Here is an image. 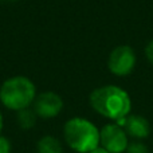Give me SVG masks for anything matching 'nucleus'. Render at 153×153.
I'll return each mask as SVG.
<instances>
[{"mask_svg": "<svg viewBox=\"0 0 153 153\" xmlns=\"http://www.w3.org/2000/svg\"><path fill=\"white\" fill-rule=\"evenodd\" d=\"M89 102L95 113L113 122L125 118L132 110L130 95L117 85H105L94 89L89 97Z\"/></svg>", "mask_w": 153, "mask_h": 153, "instance_id": "1", "label": "nucleus"}, {"mask_svg": "<svg viewBox=\"0 0 153 153\" xmlns=\"http://www.w3.org/2000/svg\"><path fill=\"white\" fill-rule=\"evenodd\" d=\"M36 98L34 82L24 75H16L5 79L0 86V102L10 110L19 111L31 108Z\"/></svg>", "mask_w": 153, "mask_h": 153, "instance_id": "2", "label": "nucleus"}, {"mask_svg": "<svg viewBox=\"0 0 153 153\" xmlns=\"http://www.w3.org/2000/svg\"><path fill=\"white\" fill-rule=\"evenodd\" d=\"M63 137L69 148L78 153H89L100 146V130L83 117H73L65 124Z\"/></svg>", "mask_w": 153, "mask_h": 153, "instance_id": "3", "label": "nucleus"}, {"mask_svg": "<svg viewBox=\"0 0 153 153\" xmlns=\"http://www.w3.org/2000/svg\"><path fill=\"white\" fill-rule=\"evenodd\" d=\"M129 144V136L121 125L110 122L100 129V146L109 153H125Z\"/></svg>", "mask_w": 153, "mask_h": 153, "instance_id": "4", "label": "nucleus"}, {"mask_svg": "<svg viewBox=\"0 0 153 153\" xmlns=\"http://www.w3.org/2000/svg\"><path fill=\"white\" fill-rule=\"evenodd\" d=\"M136 53L130 46L121 45L113 48L108 59V69L111 74L118 76H126L136 67Z\"/></svg>", "mask_w": 153, "mask_h": 153, "instance_id": "5", "label": "nucleus"}, {"mask_svg": "<svg viewBox=\"0 0 153 153\" xmlns=\"http://www.w3.org/2000/svg\"><path fill=\"white\" fill-rule=\"evenodd\" d=\"M34 111L38 117L50 120L56 117L63 109V100L59 94L54 91H45L36 95L34 101Z\"/></svg>", "mask_w": 153, "mask_h": 153, "instance_id": "6", "label": "nucleus"}, {"mask_svg": "<svg viewBox=\"0 0 153 153\" xmlns=\"http://www.w3.org/2000/svg\"><path fill=\"white\" fill-rule=\"evenodd\" d=\"M117 124L124 128V130L129 137H133L136 140L146 138L151 133L149 121L145 117L138 116V114H128L125 118L120 120Z\"/></svg>", "mask_w": 153, "mask_h": 153, "instance_id": "7", "label": "nucleus"}, {"mask_svg": "<svg viewBox=\"0 0 153 153\" xmlns=\"http://www.w3.org/2000/svg\"><path fill=\"white\" fill-rule=\"evenodd\" d=\"M38 153H62V144L53 136H45L38 141Z\"/></svg>", "mask_w": 153, "mask_h": 153, "instance_id": "8", "label": "nucleus"}, {"mask_svg": "<svg viewBox=\"0 0 153 153\" xmlns=\"http://www.w3.org/2000/svg\"><path fill=\"white\" fill-rule=\"evenodd\" d=\"M18 113V125L20 126V129L23 130H28L32 126H35L36 124V113L34 111V109L31 108H26L22 109V110L16 111Z\"/></svg>", "mask_w": 153, "mask_h": 153, "instance_id": "9", "label": "nucleus"}, {"mask_svg": "<svg viewBox=\"0 0 153 153\" xmlns=\"http://www.w3.org/2000/svg\"><path fill=\"white\" fill-rule=\"evenodd\" d=\"M125 153H149V151L148 146L144 143H141V140H136V141H129Z\"/></svg>", "mask_w": 153, "mask_h": 153, "instance_id": "10", "label": "nucleus"}, {"mask_svg": "<svg viewBox=\"0 0 153 153\" xmlns=\"http://www.w3.org/2000/svg\"><path fill=\"white\" fill-rule=\"evenodd\" d=\"M145 56H146V59H148L149 63L153 66V39L148 43V45H146V47H145Z\"/></svg>", "mask_w": 153, "mask_h": 153, "instance_id": "11", "label": "nucleus"}, {"mask_svg": "<svg viewBox=\"0 0 153 153\" xmlns=\"http://www.w3.org/2000/svg\"><path fill=\"white\" fill-rule=\"evenodd\" d=\"M89 153H109L106 149H103L102 146H97L95 149H93V151H90Z\"/></svg>", "mask_w": 153, "mask_h": 153, "instance_id": "12", "label": "nucleus"}, {"mask_svg": "<svg viewBox=\"0 0 153 153\" xmlns=\"http://www.w3.org/2000/svg\"><path fill=\"white\" fill-rule=\"evenodd\" d=\"M3 125H4V121H3V114H1V111H0V132H1V129H3Z\"/></svg>", "mask_w": 153, "mask_h": 153, "instance_id": "13", "label": "nucleus"}, {"mask_svg": "<svg viewBox=\"0 0 153 153\" xmlns=\"http://www.w3.org/2000/svg\"><path fill=\"white\" fill-rule=\"evenodd\" d=\"M0 153H11V151H4V152H0Z\"/></svg>", "mask_w": 153, "mask_h": 153, "instance_id": "14", "label": "nucleus"}]
</instances>
